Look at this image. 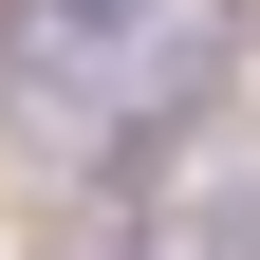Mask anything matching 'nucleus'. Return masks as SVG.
Wrapping results in <instances>:
<instances>
[{
  "instance_id": "1",
  "label": "nucleus",
  "mask_w": 260,
  "mask_h": 260,
  "mask_svg": "<svg viewBox=\"0 0 260 260\" xmlns=\"http://www.w3.org/2000/svg\"><path fill=\"white\" fill-rule=\"evenodd\" d=\"M168 242H186V260H260V168H205Z\"/></svg>"
}]
</instances>
